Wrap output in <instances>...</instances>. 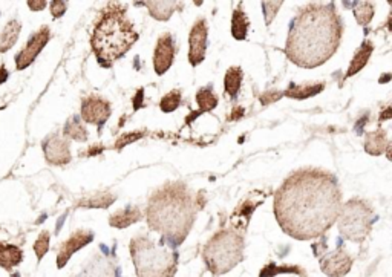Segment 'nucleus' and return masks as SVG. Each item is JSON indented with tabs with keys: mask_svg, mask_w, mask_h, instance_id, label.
I'll return each mask as SVG.
<instances>
[{
	"mask_svg": "<svg viewBox=\"0 0 392 277\" xmlns=\"http://www.w3.org/2000/svg\"><path fill=\"white\" fill-rule=\"evenodd\" d=\"M323 89L322 83H316V85H304V86H294L291 85L290 89L285 95L290 97V99H308V97H313L317 92H321Z\"/></svg>",
	"mask_w": 392,
	"mask_h": 277,
	"instance_id": "nucleus-24",
	"label": "nucleus"
},
{
	"mask_svg": "<svg viewBox=\"0 0 392 277\" xmlns=\"http://www.w3.org/2000/svg\"><path fill=\"white\" fill-rule=\"evenodd\" d=\"M196 103H198L200 109L202 112H207L216 108L218 104V99L214 95V92L210 91V89H201V91L196 94Z\"/></svg>",
	"mask_w": 392,
	"mask_h": 277,
	"instance_id": "nucleus-27",
	"label": "nucleus"
},
{
	"mask_svg": "<svg viewBox=\"0 0 392 277\" xmlns=\"http://www.w3.org/2000/svg\"><path fill=\"white\" fill-rule=\"evenodd\" d=\"M63 135L69 136L76 141H86L88 140V130L85 129L83 123L78 120V117H72L66 126L63 129Z\"/></svg>",
	"mask_w": 392,
	"mask_h": 277,
	"instance_id": "nucleus-22",
	"label": "nucleus"
},
{
	"mask_svg": "<svg viewBox=\"0 0 392 277\" xmlns=\"http://www.w3.org/2000/svg\"><path fill=\"white\" fill-rule=\"evenodd\" d=\"M372 51H374L372 43L370 42V40H365L363 45L360 46V50H358V51L356 52L353 62H351V64H349L348 77H353V76L357 74V72L360 71L362 68H365V64L368 63V60H370V57H371Z\"/></svg>",
	"mask_w": 392,
	"mask_h": 277,
	"instance_id": "nucleus-20",
	"label": "nucleus"
},
{
	"mask_svg": "<svg viewBox=\"0 0 392 277\" xmlns=\"http://www.w3.org/2000/svg\"><path fill=\"white\" fill-rule=\"evenodd\" d=\"M23 260V251L13 243L0 242V267L5 270H13Z\"/></svg>",
	"mask_w": 392,
	"mask_h": 277,
	"instance_id": "nucleus-16",
	"label": "nucleus"
},
{
	"mask_svg": "<svg viewBox=\"0 0 392 277\" xmlns=\"http://www.w3.org/2000/svg\"><path fill=\"white\" fill-rule=\"evenodd\" d=\"M337 181L322 170H300L284 183L274 198L282 230L300 241L314 239L336 222L340 213Z\"/></svg>",
	"mask_w": 392,
	"mask_h": 277,
	"instance_id": "nucleus-1",
	"label": "nucleus"
},
{
	"mask_svg": "<svg viewBox=\"0 0 392 277\" xmlns=\"http://www.w3.org/2000/svg\"><path fill=\"white\" fill-rule=\"evenodd\" d=\"M354 15L360 25H368L372 20L374 5L371 2H357L354 6Z\"/></svg>",
	"mask_w": 392,
	"mask_h": 277,
	"instance_id": "nucleus-26",
	"label": "nucleus"
},
{
	"mask_svg": "<svg viewBox=\"0 0 392 277\" xmlns=\"http://www.w3.org/2000/svg\"><path fill=\"white\" fill-rule=\"evenodd\" d=\"M6 78H8V71L2 64V66H0V85H2L4 81H6Z\"/></svg>",
	"mask_w": 392,
	"mask_h": 277,
	"instance_id": "nucleus-34",
	"label": "nucleus"
},
{
	"mask_svg": "<svg viewBox=\"0 0 392 277\" xmlns=\"http://www.w3.org/2000/svg\"><path fill=\"white\" fill-rule=\"evenodd\" d=\"M113 202V197H108V194H98V197H92L91 199H88L85 202H81L83 206H88L91 208H106L109 204Z\"/></svg>",
	"mask_w": 392,
	"mask_h": 277,
	"instance_id": "nucleus-30",
	"label": "nucleus"
},
{
	"mask_svg": "<svg viewBox=\"0 0 392 277\" xmlns=\"http://www.w3.org/2000/svg\"><path fill=\"white\" fill-rule=\"evenodd\" d=\"M111 117V104L100 97H89L81 104V118L91 125H104Z\"/></svg>",
	"mask_w": 392,
	"mask_h": 277,
	"instance_id": "nucleus-10",
	"label": "nucleus"
},
{
	"mask_svg": "<svg viewBox=\"0 0 392 277\" xmlns=\"http://www.w3.org/2000/svg\"><path fill=\"white\" fill-rule=\"evenodd\" d=\"M322 271L330 277H343L349 273L351 267H353V259L349 257L348 253L343 248H337L331 251L330 255H326L321 259Z\"/></svg>",
	"mask_w": 392,
	"mask_h": 277,
	"instance_id": "nucleus-9",
	"label": "nucleus"
},
{
	"mask_svg": "<svg viewBox=\"0 0 392 277\" xmlns=\"http://www.w3.org/2000/svg\"><path fill=\"white\" fill-rule=\"evenodd\" d=\"M146 6L150 10V14L155 19L158 20H167L174 8L176 6V2H146Z\"/></svg>",
	"mask_w": 392,
	"mask_h": 277,
	"instance_id": "nucleus-25",
	"label": "nucleus"
},
{
	"mask_svg": "<svg viewBox=\"0 0 392 277\" xmlns=\"http://www.w3.org/2000/svg\"><path fill=\"white\" fill-rule=\"evenodd\" d=\"M48 250H49V233L42 232L38 236V239L34 243V251L37 255V259L42 260V257L48 253Z\"/></svg>",
	"mask_w": 392,
	"mask_h": 277,
	"instance_id": "nucleus-29",
	"label": "nucleus"
},
{
	"mask_svg": "<svg viewBox=\"0 0 392 277\" xmlns=\"http://www.w3.org/2000/svg\"><path fill=\"white\" fill-rule=\"evenodd\" d=\"M66 6H68V3L66 2H62V0H54V2H51L52 17L54 19L62 17V15L64 14V11H66Z\"/></svg>",
	"mask_w": 392,
	"mask_h": 277,
	"instance_id": "nucleus-32",
	"label": "nucleus"
},
{
	"mask_svg": "<svg viewBox=\"0 0 392 277\" xmlns=\"http://www.w3.org/2000/svg\"><path fill=\"white\" fill-rule=\"evenodd\" d=\"M207 23L204 19L198 20L195 23V27L192 28L189 42H190V51H189V60L196 66L200 64L204 57H206V51H207Z\"/></svg>",
	"mask_w": 392,
	"mask_h": 277,
	"instance_id": "nucleus-12",
	"label": "nucleus"
},
{
	"mask_svg": "<svg viewBox=\"0 0 392 277\" xmlns=\"http://www.w3.org/2000/svg\"><path fill=\"white\" fill-rule=\"evenodd\" d=\"M140 218H141L140 210L129 207V208L117 211V213L109 219V224L115 228H126L129 225H132L134 222L140 221Z\"/></svg>",
	"mask_w": 392,
	"mask_h": 277,
	"instance_id": "nucleus-19",
	"label": "nucleus"
},
{
	"mask_svg": "<svg viewBox=\"0 0 392 277\" xmlns=\"http://www.w3.org/2000/svg\"><path fill=\"white\" fill-rule=\"evenodd\" d=\"M282 5H284V2H264V3H262L267 25H270V23L273 22L274 15L277 14V10H279V8H281Z\"/></svg>",
	"mask_w": 392,
	"mask_h": 277,
	"instance_id": "nucleus-31",
	"label": "nucleus"
},
{
	"mask_svg": "<svg viewBox=\"0 0 392 277\" xmlns=\"http://www.w3.org/2000/svg\"><path fill=\"white\" fill-rule=\"evenodd\" d=\"M388 136L383 130H377V132H371L366 135V143H365V150L377 157V155L385 152V149H388Z\"/></svg>",
	"mask_w": 392,
	"mask_h": 277,
	"instance_id": "nucleus-18",
	"label": "nucleus"
},
{
	"mask_svg": "<svg viewBox=\"0 0 392 277\" xmlns=\"http://www.w3.org/2000/svg\"><path fill=\"white\" fill-rule=\"evenodd\" d=\"M92 239H94V234L91 232L78 230V232L74 233L71 238L66 242H63V246L60 247L59 256H57V267L63 268L64 265L68 264V260L71 259L74 253L78 251L80 248L86 247Z\"/></svg>",
	"mask_w": 392,
	"mask_h": 277,
	"instance_id": "nucleus-14",
	"label": "nucleus"
},
{
	"mask_svg": "<svg viewBox=\"0 0 392 277\" xmlns=\"http://www.w3.org/2000/svg\"><path fill=\"white\" fill-rule=\"evenodd\" d=\"M130 255L136 277H174L176 273V253L157 246L144 236L130 242Z\"/></svg>",
	"mask_w": 392,
	"mask_h": 277,
	"instance_id": "nucleus-5",
	"label": "nucleus"
},
{
	"mask_svg": "<svg viewBox=\"0 0 392 277\" xmlns=\"http://www.w3.org/2000/svg\"><path fill=\"white\" fill-rule=\"evenodd\" d=\"M342 32L332 3H312L293 20L285 52L300 68H317L337 51Z\"/></svg>",
	"mask_w": 392,
	"mask_h": 277,
	"instance_id": "nucleus-2",
	"label": "nucleus"
},
{
	"mask_svg": "<svg viewBox=\"0 0 392 277\" xmlns=\"http://www.w3.org/2000/svg\"><path fill=\"white\" fill-rule=\"evenodd\" d=\"M241 6H242V3L238 5V8L234 10L233 17H232V34L236 40H244L245 37H247L248 27H250L247 14L241 10Z\"/></svg>",
	"mask_w": 392,
	"mask_h": 277,
	"instance_id": "nucleus-21",
	"label": "nucleus"
},
{
	"mask_svg": "<svg viewBox=\"0 0 392 277\" xmlns=\"http://www.w3.org/2000/svg\"><path fill=\"white\" fill-rule=\"evenodd\" d=\"M22 31V23L19 20H11L6 23L2 34H0V52L10 51L11 48L18 42Z\"/></svg>",
	"mask_w": 392,
	"mask_h": 277,
	"instance_id": "nucleus-17",
	"label": "nucleus"
},
{
	"mask_svg": "<svg viewBox=\"0 0 392 277\" xmlns=\"http://www.w3.org/2000/svg\"><path fill=\"white\" fill-rule=\"evenodd\" d=\"M136 40L138 34L126 19L125 8L112 5L97 22L91 43L97 59L103 64H111L125 55Z\"/></svg>",
	"mask_w": 392,
	"mask_h": 277,
	"instance_id": "nucleus-4",
	"label": "nucleus"
},
{
	"mask_svg": "<svg viewBox=\"0 0 392 277\" xmlns=\"http://www.w3.org/2000/svg\"><path fill=\"white\" fill-rule=\"evenodd\" d=\"M204 262L215 276L225 274L242 262L244 238L241 232L223 230L211 238L202 251Z\"/></svg>",
	"mask_w": 392,
	"mask_h": 277,
	"instance_id": "nucleus-6",
	"label": "nucleus"
},
{
	"mask_svg": "<svg viewBox=\"0 0 392 277\" xmlns=\"http://www.w3.org/2000/svg\"><path fill=\"white\" fill-rule=\"evenodd\" d=\"M77 277H120L118 268L108 256L95 255Z\"/></svg>",
	"mask_w": 392,
	"mask_h": 277,
	"instance_id": "nucleus-15",
	"label": "nucleus"
},
{
	"mask_svg": "<svg viewBox=\"0 0 392 277\" xmlns=\"http://www.w3.org/2000/svg\"><path fill=\"white\" fill-rule=\"evenodd\" d=\"M242 69L241 68H230L225 76V91L230 97L238 95L241 85H242Z\"/></svg>",
	"mask_w": 392,
	"mask_h": 277,
	"instance_id": "nucleus-23",
	"label": "nucleus"
},
{
	"mask_svg": "<svg viewBox=\"0 0 392 277\" xmlns=\"http://www.w3.org/2000/svg\"><path fill=\"white\" fill-rule=\"evenodd\" d=\"M179 103H181V94H179V91H172L161 100V109L162 112H174L176 111Z\"/></svg>",
	"mask_w": 392,
	"mask_h": 277,
	"instance_id": "nucleus-28",
	"label": "nucleus"
},
{
	"mask_svg": "<svg viewBox=\"0 0 392 277\" xmlns=\"http://www.w3.org/2000/svg\"><path fill=\"white\" fill-rule=\"evenodd\" d=\"M46 5L48 3L45 2V0H40V2H34V0H31V2H28V6L32 11H42Z\"/></svg>",
	"mask_w": 392,
	"mask_h": 277,
	"instance_id": "nucleus-33",
	"label": "nucleus"
},
{
	"mask_svg": "<svg viewBox=\"0 0 392 277\" xmlns=\"http://www.w3.org/2000/svg\"><path fill=\"white\" fill-rule=\"evenodd\" d=\"M174 59H175L174 37L170 34H162L158 38L157 48H155V55H153L155 72H157L158 76L164 74L172 64H174Z\"/></svg>",
	"mask_w": 392,
	"mask_h": 277,
	"instance_id": "nucleus-11",
	"label": "nucleus"
},
{
	"mask_svg": "<svg viewBox=\"0 0 392 277\" xmlns=\"http://www.w3.org/2000/svg\"><path fill=\"white\" fill-rule=\"evenodd\" d=\"M51 38V31H49L48 27H42L40 28L34 36H32L27 46L15 55V68L19 71L27 69L29 64L37 59V55L43 51V48L46 46V43Z\"/></svg>",
	"mask_w": 392,
	"mask_h": 277,
	"instance_id": "nucleus-8",
	"label": "nucleus"
},
{
	"mask_svg": "<svg viewBox=\"0 0 392 277\" xmlns=\"http://www.w3.org/2000/svg\"><path fill=\"white\" fill-rule=\"evenodd\" d=\"M195 216L190 193L183 184H167L152 197L147 207V222L176 246L186 239Z\"/></svg>",
	"mask_w": 392,
	"mask_h": 277,
	"instance_id": "nucleus-3",
	"label": "nucleus"
},
{
	"mask_svg": "<svg viewBox=\"0 0 392 277\" xmlns=\"http://www.w3.org/2000/svg\"><path fill=\"white\" fill-rule=\"evenodd\" d=\"M339 230L343 238L353 242H363L374 222L372 210L360 199H351L340 210Z\"/></svg>",
	"mask_w": 392,
	"mask_h": 277,
	"instance_id": "nucleus-7",
	"label": "nucleus"
},
{
	"mask_svg": "<svg viewBox=\"0 0 392 277\" xmlns=\"http://www.w3.org/2000/svg\"><path fill=\"white\" fill-rule=\"evenodd\" d=\"M43 152L46 161L55 166L68 164L71 161V152H69V143L62 138L60 135H51L43 143Z\"/></svg>",
	"mask_w": 392,
	"mask_h": 277,
	"instance_id": "nucleus-13",
	"label": "nucleus"
}]
</instances>
